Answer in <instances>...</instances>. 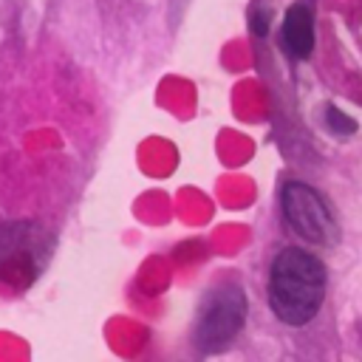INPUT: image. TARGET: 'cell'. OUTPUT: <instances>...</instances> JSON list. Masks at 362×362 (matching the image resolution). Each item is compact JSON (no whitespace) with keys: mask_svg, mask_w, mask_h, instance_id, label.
<instances>
[{"mask_svg":"<svg viewBox=\"0 0 362 362\" xmlns=\"http://www.w3.org/2000/svg\"><path fill=\"white\" fill-rule=\"evenodd\" d=\"M325 300V266L305 249H283L269 272V305L286 325H305Z\"/></svg>","mask_w":362,"mask_h":362,"instance_id":"1","label":"cell"},{"mask_svg":"<svg viewBox=\"0 0 362 362\" xmlns=\"http://www.w3.org/2000/svg\"><path fill=\"white\" fill-rule=\"evenodd\" d=\"M280 206H283L288 226L303 240L317 243V246H331L337 240L339 229H337L334 212L314 187L303 181H286L280 189Z\"/></svg>","mask_w":362,"mask_h":362,"instance_id":"4","label":"cell"},{"mask_svg":"<svg viewBox=\"0 0 362 362\" xmlns=\"http://www.w3.org/2000/svg\"><path fill=\"white\" fill-rule=\"evenodd\" d=\"M325 124H328V130L337 133V136H351V133H356V122H354L348 113L337 110V107H328V113H325Z\"/></svg>","mask_w":362,"mask_h":362,"instance_id":"6","label":"cell"},{"mask_svg":"<svg viewBox=\"0 0 362 362\" xmlns=\"http://www.w3.org/2000/svg\"><path fill=\"white\" fill-rule=\"evenodd\" d=\"M246 322V294L238 283H221L212 288L198 311L195 320V348L204 354L223 351Z\"/></svg>","mask_w":362,"mask_h":362,"instance_id":"3","label":"cell"},{"mask_svg":"<svg viewBox=\"0 0 362 362\" xmlns=\"http://www.w3.org/2000/svg\"><path fill=\"white\" fill-rule=\"evenodd\" d=\"M54 238L31 221L0 223V283L8 288H28L51 257Z\"/></svg>","mask_w":362,"mask_h":362,"instance_id":"2","label":"cell"},{"mask_svg":"<svg viewBox=\"0 0 362 362\" xmlns=\"http://www.w3.org/2000/svg\"><path fill=\"white\" fill-rule=\"evenodd\" d=\"M283 45L291 57L305 59L314 48V14L308 3H294L283 17Z\"/></svg>","mask_w":362,"mask_h":362,"instance_id":"5","label":"cell"}]
</instances>
